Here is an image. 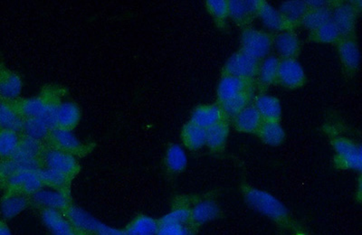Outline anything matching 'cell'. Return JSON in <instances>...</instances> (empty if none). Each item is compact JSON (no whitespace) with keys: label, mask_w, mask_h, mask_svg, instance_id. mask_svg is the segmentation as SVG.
<instances>
[{"label":"cell","mask_w":362,"mask_h":235,"mask_svg":"<svg viewBox=\"0 0 362 235\" xmlns=\"http://www.w3.org/2000/svg\"><path fill=\"white\" fill-rule=\"evenodd\" d=\"M339 58L344 66L350 71H356L360 65L361 55L357 44L352 39H344L339 45Z\"/></svg>","instance_id":"obj_24"},{"label":"cell","mask_w":362,"mask_h":235,"mask_svg":"<svg viewBox=\"0 0 362 235\" xmlns=\"http://www.w3.org/2000/svg\"><path fill=\"white\" fill-rule=\"evenodd\" d=\"M41 161L45 168L60 172L70 178L79 171L78 160L75 155L53 147L44 150Z\"/></svg>","instance_id":"obj_1"},{"label":"cell","mask_w":362,"mask_h":235,"mask_svg":"<svg viewBox=\"0 0 362 235\" xmlns=\"http://www.w3.org/2000/svg\"><path fill=\"white\" fill-rule=\"evenodd\" d=\"M332 21L337 27L341 36H349L353 32L356 23V10L350 4L338 5L333 11Z\"/></svg>","instance_id":"obj_16"},{"label":"cell","mask_w":362,"mask_h":235,"mask_svg":"<svg viewBox=\"0 0 362 235\" xmlns=\"http://www.w3.org/2000/svg\"><path fill=\"white\" fill-rule=\"evenodd\" d=\"M277 52L285 59L294 58L300 50V41L292 31H282L274 39Z\"/></svg>","instance_id":"obj_22"},{"label":"cell","mask_w":362,"mask_h":235,"mask_svg":"<svg viewBox=\"0 0 362 235\" xmlns=\"http://www.w3.org/2000/svg\"><path fill=\"white\" fill-rule=\"evenodd\" d=\"M206 7L214 18L225 19L228 16V1L226 0H209Z\"/></svg>","instance_id":"obj_40"},{"label":"cell","mask_w":362,"mask_h":235,"mask_svg":"<svg viewBox=\"0 0 362 235\" xmlns=\"http://www.w3.org/2000/svg\"><path fill=\"white\" fill-rule=\"evenodd\" d=\"M52 101L42 97L25 99L16 106L19 113L25 120L38 119L42 120L45 112L49 109Z\"/></svg>","instance_id":"obj_18"},{"label":"cell","mask_w":362,"mask_h":235,"mask_svg":"<svg viewBox=\"0 0 362 235\" xmlns=\"http://www.w3.org/2000/svg\"><path fill=\"white\" fill-rule=\"evenodd\" d=\"M24 118L19 113L18 108L8 101L0 103V129L22 130Z\"/></svg>","instance_id":"obj_20"},{"label":"cell","mask_w":362,"mask_h":235,"mask_svg":"<svg viewBox=\"0 0 362 235\" xmlns=\"http://www.w3.org/2000/svg\"><path fill=\"white\" fill-rule=\"evenodd\" d=\"M38 173L42 182H43L44 185L48 186V188L67 191L70 177H67L66 175L47 168L41 169Z\"/></svg>","instance_id":"obj_32"},{"label":"cell","mask_w":362,"mask_h":235,"mask_svg":"<svg viewBox=\"0 0 362 235\" xmlns=\"http://www.w3.org/2000/svg\"><path fill=\"white\" fill-rule=\"evenodd\" d=\"M23 132L25 136L34 138V140L42 141L49 137L50 129L40 120L38 119H27L23 124Z\"/></svg>","instance_id":"obj_34"},{"label":"cell","mask_w":362,"mask_h":235,"mask_svg":"<svg viewBox=\"0 0 362 235\" xmlns=\"http://www.w3.org/2000/svg\"><path fill=\"white\" fill-rule=\"evenodd\" d=\"M219 214V208L211 201L197 203L191 212V217L197 223H205L216 218Z\"/></svg>","instance_id":"obj_36"},{"label":"cell","mask_w":362,"mask_h":235,"mask_svg":"<svg viewBox=\"0 0 362 235\" xmlns=\"http://www.w3.org/2000/svg\"><path fill=\"white\" fill-rule=\"evenodd\" d=\"M64 213L76 230L87 235H95L101 223L100 221L78 206L70 205Z\"/></svg>","instance_id":"obj_9"},{"label":"cell","mask_w":362,"mask_h":235,"mask_svg":"<svg viewBox=\"0 0 362 235\" xmlns=\"http://www.w3.org/2000/svg\"><path fill=\"white\" fill-rule=\"evenodd\" d=\"M254 108L263 120L278 121L282 115L281 103L278 99L268 95H259L254 101Z\"/></svg>","instance_id":"obj_19"},{"label":"cell","mask_w":362,"mask_h":235,"mask_svg":"<svg viewBox=\"0 0 362 235\" xmlns=\"http://www.w3.org/2000/svg\"><path fill=\"white\" fill-rule=\"evenodd\" d=\"M0 235H12V232L5 220H0Z\"/></svg>","instance_id":"obj_45"},{"label":"cell","mask_w":362,"mask_h":235,"mask_svg":"<svg viewBox=\"0 0 362 235\" xmlns=\"http://www.w3.org/2000/svg\"><path fill=\"white\" fill-rule=\"evenodd\" d=\"M258 132L262 140L272 146L280 145L285 140V130L278 121H263Z\"/></svg>","instance_id":"obj_26"},{"label":"cell","mask_w":362,"mask_h":235,"mask_svg":"<svg viewBox=\"0 0 362 235\" xmlns=\"http://www.w3.org/2000/svg\"><path fill=\"white\" fill-rule=\"evenodd\" d=\"M338 157L346 168L361 171L362 166L361 148L346 138H337L333 143Z\"/></svg>","instance_id":"obj_7"},{"label":"cell","mask_w":362,"mask_h":235,"mask_svg":"<svg viewBox=\"0 0 362 235\" xmlns=\"http://www.w3.org/2000/svg\"><path fill=\"white\" fill-rule=\"evenodd\" d=\"M166 164L169 171L175 173L183 171L188 164L186 152L180 145L169 147L166 156Z\"/></svg>","instance_id":"obj_33"},{"label":"cell","mask_w":362,"mask_h":235,"mask_svg":"<svg viewBox=\"0 0 362 235\" xmlns=\"http://www.w3.org/2000/svg\"><path fill=\"white\" fill-rule=\"evenodd\" d=\"M277 80L291 89L302 86L305 81L304 68L296 59L287 58L279 62Z\"/></svg>","instance_id":"obj_6"},{"label":"cell","mask_w":362,"mask_h":235,"mask_svg":"<svg viewBox=\"0 0 362 235\" xmlns=\"http://www.w3.org/2000/svg\"><path fill=\"white\" fill-rule=\"evenodd\" d=\"M156 235H191L188 229L176 223H160Z\"/></svg>","instance_id":"obj_41"},{"label":"cell","mask_w":362,"mask_h":235,"mask_svg":"<svg viewBox=\"0 0 362 235\" xmlns=\"http://www.w3.org/2000/svg\"><path fill=\"white\" fill-rule=\"evenodd\" d=\"M191 211L186 208H178L171 212L160 220V223H176V225H183L191 219Z\"/></svg>","instance_id":"obj_39"},{"label":"cell","mask_w":362,"mask_h":235,"mask_svg":"<svg viewBox=\"0 0 362 235\" xmlns=\"http://www.w3.org/2000/svg\"><path fill=\"white\" fill-rule=\"evenodd\" d=\"M182 137L186 146L191 149H199L206 143V129L191 121L184 127Z\"/></svg>","instance_id":"obj_28"},{"label":"cell","mask_w":362,"mask_h":235,"mask_svg":"<svg viewBox=\"0 0 362 235\" xmlns=\"http://www.w3.org/2000/svg\"><path fill=\"white\" fill-rule=\"evenodd\" d=\"M28 206V199L25 195L19 192H10L4 195L0 203V212L5 220L13 219Z\"/></svg>","instance_id":"obj_13"},{"label":"cell","mask_w":362,"mask_h":235,"mask_svg":"<svg viewBox=\"0 0 362 235\" xmlns=\"http://www.w3.org/2000/svg\"><path fill=\"white\" fill-rule=\"evenodd\" d=\"M21 140L19 132L0 129V158L3 160L12 158L19 149Z\"/></svg>","instance_id":"obj_27"},{"label":"cell","mask_w":362,"mask_h":235,"mask_svg":"<svg viewBox=\"0 0 362 235\" xmlns=\"http://www.w3.org/2000/svg\"><path fill=\"white\" fill-rule=\"evenodd\" d=\"M247 200L249 205L261 213L274 219H282L287 215V208L269 193L259 189H248Z\"/></svg>","instance_id":"obj_3"},{"label":"cell","mask_w":362,"mask_h":235,"mask_svg":"<svg viewBox=\"0 0 362 235\" xmlns=\"http://www.w3.org/2000/svg\"><path fill=\"white\" fill-rule=\"evenodd\" d=\"M248 92V81L228 75L223 76L217 86V97L221 103Z\"/></svg>","instance_id":"obj_11"},{"label":"cell","mask_w":362,"mask_h":235,"mask_svg":"<svg viewBox=\"0 0 362 235\" xmlns=\"http://www.w3.org/2000/svg\"><path fill=\"white\" fill-rule=\"evenodd\" d=\"M330 19H332V14L327 8H321V10L307 11L302 21L305 27L311 30L316 31L325 23L329 22Z\"/></svg>","instance_id":"obj_35"},{"label":"cell","mask_w":362,"mask_h":235,"mask_svg":"<svg viewBox=\"0 0 362 235\" xmlns=\"http://www.w3.org/2000/svg\"><path fill=\"white\" fill-rule=\"evenodd\" d=\"M21 171L19 166L16 165L15 161L12 158H8V160H3L0 162V180L3 183H5V180H8L11 175L15 174L16 172Z\"/></svg>","instance_id":"obj_42"},{"label":"cell","mask_w":362,"mask_h":235,"mask_svg":"<svg viewBox=\"0 0 362 235\" xmlns=\"http://www.w3.org/2000/svg\"><path fill=\"white\" fill-rule=\"evenodd\" d=\"M258 60L243 52L234 53L226 62V75L249 81L257 75Z\"/></svg>","instance_id":"obj_4"},{"label":"cell","mask_w":362,"mask_h":235,"mask_svg":"<svg viewBox=\"0 0 362 235\" xmlns=\"http://www.w3.org/2000/svg\"><path fill=\"white\" fill-rule=\"evenodd\" d=\"M81 120V110L75 103L67 101L56 104V127L71 129Z\"/></svg>","instance_id":"obj_15"},{"label":"cell","mask_w":362,"mask_h":235,"mask_svg":"<svg viewBox=\"0 0 362 235\" xmlns=\"http://www.w3.org/2000/svg\"><path fill=\"white\" fill-rule=\"evenodd\" d=\"M95 235H127V234L125 230H121V229L112 227V226L101 223Z\"/></svg>","instance_id":"obj_43"},{"label":"cell","mask_w":362,"mask_h":235,"mask_svg":"<svg viewBox=\"0 0 362 235\" xmlns=\"http://www.w3.org/2000/svg\"><path fill=\"white\" fill-rule=\"evenodd\" d=\"M258 16L265 27L273 31H285L288 23L279 10L267 3H262L258 10Z\"/></svg>","instance_id":"obj_23"},{"label":"cell","mask_w":362,"mask_h":235,"mask_svg":"<svg viewBox=\"0 0 362 235\" xmlns=\"http://www.w3.org/2000/svg\"><path fill=\"white\" fill-rule=\"evenodd\" d=\"M23 83L21 78L15 73L3 71L0 73V97L8 101H14L21 95Z\"/></svg>","instance_id":"obj_17"},{"label":"cell","mask_w":362,"mask_h":235,"mask_svg":"<svg viewBox=\"0 0 362 235\" xmlns=\"http://www.w3.org/2000/svg\"><path fill=\"white\" fill-rule=\"evenodd\" d=\"M307 7H310L312 10H321L325 8L324 1H319V0H312V1L306 2Z\"/></svg>","instance_id":"obj_44"},{"label":"cell","mask_w":362,"mask_h":235,"mask_svg":"<svg viewBox=\"0 0 362 235\" xmlns=\"http://www.w3.org/2000/svg\"><path fill=\"white\" fill-rule=\"evenodd\" d=\"M261 4L256 0H232L228 1V16L239 24L247 23L258 13Z\"/></svg>","instance_id":"obj_12"},{"label":"cell","mask_w":362,"mask_h":235,"mask_svg":"<svg viewBox=\"0 0 362 235\" xmlns=\"http://www.w3.org/2000/svg\"><path fill=\"white\" fill-rule=\"evenodd\" d=\"M53 148L64 150V151L72 153V154H78L83 151L84 144L81 143L72 130L59 128L51 129L49 137Z\"/></svg>","instance_id":"obj_10"},{"label":"cell","mask_w":362,"mask_h":235,"mask_svg":"<svg viewBox=\"0 0 362 235\" xmlns=\"http://www.w3.org/2000/svg\"><path fill=\"white\" fill-rule=\"evenodd\" d=\"M279 11L287 23L296 22L304 18L307 13L308 7L306 2L292 0L282 3Z\"/></svg>","instance_id":"obj_31"},{"label":"cell","mask_w":362,"mask_h":235,"mask_svg":"<svg viewBox=\"0 0 362 235\" xmlns=\"http://www.w3.org/2000/svg\"><path fill=\"white\" fill-rule=\"evenodd\" d=\"M279 62L276 56H268L264 59L257 71L260 83L264 86H269L277 80Z\"/></svg>","instance_id":"obj_29"},{"label":"cell","mask_w":362,"mask_h":235,"mask_svg":"<svg viewBox=\"0 0 362 235\" xmlns=\"http://www.w3.org/2000/svg\"><path fill=\"white\" fill-rule=\"evenodd\" d=\"M263 123V119L254 106H248L234 117V125L242 132H256Z\"/></svg>","instance_id":"obj_21"},{"label":"cell","mask_w":362,"mask_h":235,"mask_svg":"<svg viewBox=\"0 0 362 235\" xmlns=\"http://www.w3.org/2000/svg\"><path fill=\"white\" fill-rule=\"evenodd\" d=\"M5 185L10 192H19L23 195H33L43 188L38 172L19 171L5 181Z\"/></svg>","instance_id":"obj_5"},{"label":"cell","mask_w":362,"mask_h":235,"mask_svg":"<svg viewBox=\"0 0 362 235\" xmlns=\"http://www.w3.org/2000/svg\"><path fill=\"white\" fill-rule=\"evenodd\" d=\"M249 101H250V95L248 92L221 103L220 107H221L224 115L234 118L242 110L248 106Z\"/></svg>","instance_id":"obj_37"},{"label":"cell","mask_w":362,"mask_h":235,"mask_svg":"<svg viewBox=\"0 0 362 235\" xmlns=\"http://www.w3.org/2000/svg\"><path fill=\"white\" fill-rule=\"evenodd\" d=\"M32 199L36 205L44 209L66 211L70 206L69 197L67 191L53 188H42L32 195Z\"/></svg>","instance_id":"obj_8"},{"label":"cell","mask_w":362,"mask_h":235,"mask_svg":"<svg viewBox=\"0 0 362 235\" xmlns=\"http://www.w3.org/2000/svg\"><path fill=\"white\" fill-rule=\"evenodd\" d=\"M224 113L221 107L214 106H202L197 108L192 113L191 123L202 128L208 129L212 126L221 123Z\"/></svg>","instance_id":"obj_14"},{"label":"cell","mask_w":362,"mask_h":235,"mask_svg":"<svg viewBox=\"0 0 362 235\" xmlns=\"http://www.w3.org/2000/svg\"><path fill=\"white\" fill-rule=\"evenodd\" d=\"M317 40L322 43H333L341 36L339 31L332 19L329 22L325 23L324 25L315 31Z\"/></svg>","instance_id":"obj_38"},{"label":"cell","mask_w":362,"mask_h":235,"mask_svg":"<svg viewBox=\"0 0 362 235\" xmlns=\"http://www.w3.org/2000/svg\"><path fill=\"white\" fill-rule=\"evenodd\" d=\"M242 51L256 60L267 58L270 53L273 40L264 31L245 28L241 36Z\"/></svg>","instance_id":"obj_2"},{"label":"cell","mask_w":362,"mask_h":235,"mask_svg":"<svg viewBox=\"0 0 362 235\" xmlns=\"http://www.w3.org/2000/svg\"><path fill=\"white\" fill-rule=\"evenodd\" d=\"M158 223L154 218L141 214L132 220L127 226V235H156Z\"/></svg>","instance_id":"obj_25"},{"label":"cell","mask_w":362,"mask_h":235,"mask_svg":"<svg viewBox=\"0 0 362 235\" xmlns=\"http://www.w3.org/2000/svg\"><path fill=\"white\" fill-rule=\"evenodd\" d=\"M229 128L224 121L206 129V143L212 149H219L225 145Z\"/></svg>","instance_id":"obj_30"}]
</instances>
